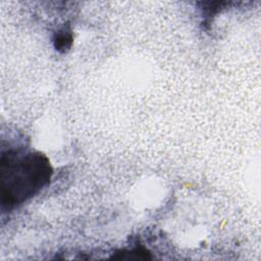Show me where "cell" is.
Here are the masks:
<instances>
[{
    "mask_svg": "<svg viewBox=\"0 0 261 261\" xmlns=\"http://www.w3.org/2000/svg\"><path fill=\"white\" fill-rule=\"evenodd\" d=\"M53 173L49 159L40 152L21 153L7 150L1 153V207L11 210L39 193Z\"/></svg>",
    "mask_w": 261,
    "mask_h": 261,
    "instance_id": "cell-1",
    "label": "cell"
},
{
    "mask_svg": "<svg viewBox=\"0 0 261 261\" xmlns=\"http://www.w3.org/2000/svg\"><path fill=\"white\" fill-rule=\"evenodd\" d=\"M113 259H127V260H133V259H150V253L142 248L138 247L132 250H123L119 253H116V255L112 257Z\"/></svg>",
    "mask_w": 261,
    "mask_h": 261,
    "instance_id": "cell-2",
    "label": "cell"
},
{
    "mask_svg": "<svg viewBox=\"0 0 261 261\" xmlns=\"http://www.w3.org/2000/svg\"><path fill=\"white\" fill-rule=\"evenodd\" d=\"M71 43H72V36L70 32L60 31L56 34L54 39V45L56 50L60 52H64L70 47Z\"/></svg>",
    "mask_w": 261,
    "mask_h": 261,
    "instance_id": "cell-3",
    "label": "cell"
}]
</instances>
